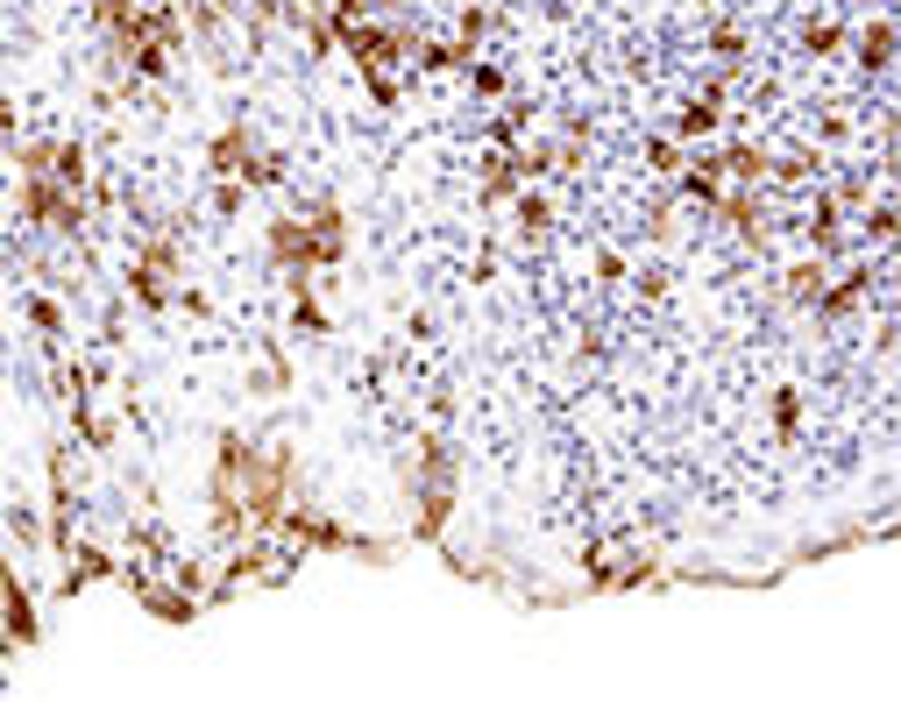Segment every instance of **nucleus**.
I'll return each instance as SVG.
<instances>
[{"mask_svg": "<svg viewBox=\"0 0 901 702\" xmlns=\"http://www.w3.org/2000/svg\"><path fill=\"white\" fill-rule=\"evenodd\" d=\"M845 43H852V22H809L802 28V50L809 57H837Z\"/></svg>", "mask_w": 901, "mask_h": 702, "instance_id": "obj_11", "label": "nucleus"}, {"mask_svg": "<svg viewBox=\"0 0 901 702\" xmlns=\"http://www.w3.org/2000/svg\"><path fill=\"white\" fill-rule=\"evenodd\" d=\"M28 320H36V334H50V341H65V306H57V298H43V291H28Z\"/></svg>", "mask_w": 901, "mask_h": 702, "instance_id": "obj_14", "label": "nucleus"}, {"mask_svg": "<svg viewBox=\"0 0 901 702\" xmlns=\"http://www.w3.org/2000/svg\"><path fill=\"white\" fill-rule=\"evenodd\" d=\"M710 50H717V57H745V28H739V22H717V28H710Z\"/></svg>", "mask_w": 901, "mask_h": 702, "instance_id": "obj_23", "label": "nucleus"}, {"mask_svg": "<svg viewBox=\"0 0 901 702\" xmlns=\"http://www.w3.org/2000/svg\"><path fill=\"white\" fill-rule=\"evenodd\" d=\"M128 298H135L142 312H171V306H178V277H163L157 263L135 256V263H128Z\"/></svg>", "mask_w": 901, "mask_h": 702, "instance_id": "obj_7", "label": "nucleus"}, {"mask_svg": "<svg viewBox=\"0 0 901 702\" xmlns=\"http://www.w3.org/2000/svg\"><path fill=\"white\" fill-rule=\"evenodd\" d=\"M483 36H490V8H461V22H455V43L483 50Z\"/></svg>", "mask_w": 901, "mask_h": 702, "instance_id": "obj_20", "label": "nucleus"}, {"mask_svg": "<svg viewBox=\"0 0 901 702\" xmlns=\"http://www.w3.org/2000/svg\"><path fill=\"white\" fill-rule=\"evenodd\" d=\"M306 228H312V263H320V271H334V263L349 256V214L320 199V206L306 214Z\"/></svg>", "mask_w": 901, "mask_h": 702, "instance_id": "obj_2", "label": "nucleus"}, {"mask_svg": "<svg viewBox=\"0 0 901 702\" xmlns=\"http://www.w3.org/2000/svg\"><path fill=\"white\" fill-rule=\"evenodd\" d=\"M852 50H859L866 71H888L894 65V22H888V14H874L866 28H852Z\"/></svg>", "mask_w": 901, "mask_h": 702, "instance_id": "obj_8", "label": "nucleus"}, {"mask_svg": "<svg viewBox=\"0 0 901 702\" xmlns=\"http://www.w3.org/2000/svg\"><path fill=\"white\" fill-rule=\"evenodd\" d=\"M866 291H874V271H866V263H852L845 277H831V284H823L809 312H817V320H852V312L866 306Z\"/></svg>", "mask_w": 901, "mask_h": 702, "instance_id": "obj_1", "label": "nucleus"}, {"mask_svg": "<svg viewBox=\"0 0 901 702\" xmlns=\"http://www.w3.org/2000/svg\"><path fill=\"white\" fill-rule=\"evenodd\" d=\"M8 532H14L22 546H43V526H36V511H28V504H14V511H8Z\"/></svg>", "mask_w": 901, "mask_h": 702, "instance_id": "obj_22", "label": "nucleus"}, {"mask_svg": "<svg viewBox=\"0 0 901 702\" xmlns=\"http://www.w3.org/2000/svg\"><path fill=\"white\" fill-rule=\"evenodd\" d=\"M774 433H780V440L802 433V398H795V391H774Z\"/></svg>", "mask_w": 901, "mask_h": 702, "instance_id": "obj_17", "label": "nucleus"}, {"mask_svg": "<svg viewBox=\"0 0 901 702\" xmlns=\"http://www.w3.org/2000/svg\"><path fill=\"white\" fill-rule=\"evenodd\" d=\"M292 312H298V326H306V334H327V312H320V298L306 291V277H298V306H292Z\"/></svg>", "mask_w": 901, "mask_h": 702, "instance_id": "obj_21", "label": "nucleus"}, {"mask_svg": "<svg viewBox=\"0 0 901 702\" xmlns=\"http://www.w3.org/2000/svg\"><path fill=\"white\" fill-rule=\"evenodd\" d=\"M717 171H725V185H767V149H753V142H731L725 157H717Z\"/></svg>", "mask_w": 901, "mask_h": 702, "instance_id": "obj_9", "label": "nucleus"}, {"mask_svg": "<svg viewBox=\"0 0 901 702\" xmlns=\"http://www.w3.org/2000/svg\"><path fill=\"white\" fill-rule=\"evenodd\" d=\"M249 391H256V398H270V391H292V362H284V355H270L256 377H249Z\"/></svg>", "mask_w": 901, "mask_h": 702, "instance_id": "obj_16", "label": "nucleus"}, {"mask_svg": "<svg viewBox=\"0 0 901 702\" xmlns=\"http://www.w3.org/2000/svg\"><path fill=\"white\" fill-rule=\"evenodd\" d=\"M249 157H256V128H249V122H228V128L214 136V149H206L214 177H242V171H249Z\"/></svg>", "mask_w": 901, "mask_h": 702, "instance_id": "obj_4", "label": "nucleus"}, {"mask_svg": "<svg viewBox=\"0 0 901 702\" xmlns=\"http://www.w3.org/2000/svg\"><path fill=\"white\" fill-rule=\"evenodd\" d=\"M469 85H476L483 100H504V93H512V71H498V65H483V57H476V65H469Z\"/></svg>", "mask_w": 901, "mask_h": 702, "instance_id": "obj_15", "label": "nucleus"}, {"mask_svg": "<svg viewBox=\"0 0 901 702\" xmlns=\"http://www.w3.org/2000/svg\"><path fill=\"white\" fill-rule=\"evenodd\" d=\"M674 136H717V100H710V93L688 100V107L674 114Z\"/></svg>", "mask_w": 901, "mask_h": 702, "instance_id": "obj_12", "label": "nucleus"}, {"mask_svg": "<svg viewBox=\"0 0 901 702\" xmlns=\"http://www.w3.org/2000/svg\"><path fill=\"white\" fill-rule=\"evenodd\" d=\"M483 206H504V199H518L525 192V149H490L483 157Z\"/></svg>", "mask_w": 901, "mask_h": 702, "instance_id": "obj_3", "label": "nucleus"}, {"mask_svg": "<svg viewBox=\"0 0 901 702\" xmlns=\"http://www.w3.org/2000/svg\"><path fill=\"white\" fill-rule=\"evenodd\" d=\"M823 284H831V263H823V256H802V263H788L780 291H788V306H817Z\"/></svg>", "mask_w": 901, "mask_h": 702, "instance_id": "obj_10", "label": "nucleus"}, {"mask_svg": "<svg viewBox=\"0 0 901 702\" xmlns=\"http://www.w3.org/2000/svg\"><path fill=\"white\" fill-rule=\"evenodd\" d=\"M512 220H518L525 234H547V228H554V206L539 199V192H518V199H512Z\"/></svg>", "mask_w": 901, "mask_h": 702, "instance_id": "obj_13", "label": "nucleus"}, {"mask_svg": "<svg viewBox=\"0 0 901 702\" xmlns=\"http://www.w3.org/2000/svg\"><path fill=\"white\" fill-rule=\"evenodd\" d=\"M866 242H874V249H888V242H894V206H888V199L866 206Z\"/></svg>", "mask_w": 901, "mask_h": 702, "instance_id": "obj_18", "label": "nucleus"}, {"mask_svg": "<svg viewBox=\"0 0 901 702\" xmlns=\"http://www.w3.org/2000/svg\"><path fill=\"white\" fill-rule=\"evenodd\" d=\"M646 163H653V171H660V177H674V171H682V163H688V149H682V142H668V136H660V142H646Z\"/></svg>", "mask_w": 901, "mask_h": 702, "instance_id": "obj_19", "label": "nucleus"}, {"mask_svg": "<svg viewBox=\"0 0 901 702\" xmlns=\"http://www.w3.org/2000/svg\"><path fill=\"white\" fill-rule=\"evenodd\" d=\"M270 263H284V271H320V263H312V228L306 220H270Z\"/></svg>", "mask_w": 901, "mask_h": 702, "instance_id": "obj_6", "label": "nucleus"}, {"mask_svg": "<svg viewBox=\"0 0 901 702\" xmlns=\"http://www.w3.org/2000/svg\"><path fill=\"white\" fill-rule=\"evenodd\" d=\"M596 277H604V284H625V256H596Z\"/></svg>", "mask_w": 901, "mask_h": 702, "instance_id": "obj_24", "label": "nucleus"}, {"mask_svg": "<svg viewBox=\"0 0 901 702\" xmlns=\"http://www.w3.org/2000/svg\"><path fill=\"white\" fill-rule=\"evenodd\" d=\"M461 469H455V447L441 440V433H426L419 440V469H412V490H455Z\"/></svg>", "mask_w": 901, "mask_h": 702, "instance_id": "obj_5", "label": "nucleus"}]
</instances>
